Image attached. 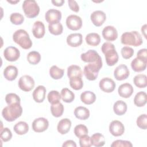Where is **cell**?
Listing matches in <instances>:
<instances>
[{
    "label": "cell",
    "instance_id": "cell-33",
    "mask_svg": "<svg viewBox=\"0 0 147 147\" xmlns=\"http://www.w3.org/2000/svg\"><path fill=\"white\" fill-rule=\"evenodd\" d=\"M14 131L19 135L26 134L29 130L28 124L24 121H20L17 123L14 126Z\"/></svg>",
    "mask_w": 147,
    "mask_h": 147
},
{
    "label": "cell",
    "instance_id": "cell-10",
    "mask_svg": "<svg viewBox=\"0 0 147 147\" xmlns=\"http://www.w3.org/2000/svg\"><path fill=\"white\" fill-rule=\"evenodd\" d=\"M32 129L37 133L43 132L46 130L49 126L48 121L43 117L35 119L32 123Z\"/></svg>",
    "mask_w": 147,
    "mask_h": 147
},
{
    "label": "cell",
    "instance_id": "cell-14",
    "mask_svg": "<svg viewBox=\"0 0 147 147\" xmlns=\"http://www.w3.org/2000/svg\"><path fill=\"white\" fill-rule=\"evenodd\" d=\"M114 76L117 80H123L127 79L129 76V70L125 64H120L117 66L114 71Z\"/></svg>",
    "mask_w": 147,
    "mask_h": 147
},
{
    "label": "cell",
    "instance_id": "cell-24",
    "mask_svg": "<svg viewBox=\"0 0 147 147\" xmlns=\"http://www.w3.org/2000/svg\"><path fill=\"white\" fill-rule=\"evenodd\" d=\"M71 127V121L68 118H63L61 119L57 126V129L59 133L61 134L67 133Z\"/></svg>",
    "mask_w": 147,
    "mask_h": 147
},
{
    "label": "cell",
    "instance_id": "cell-19",
    "mask_svg": "<svg viewBox=\"0 0 147 147\" xmlns=\"http://www.w3.org/2000/svg\"><path fill=\"white\" fill-rule=\"evenodd\" d=\"M133 87L131 84L125 83L119 86L118 89V94L120 96L124 98H129L133 92Z\"/></svg>",
    "mask_w": 147,
    "mask_h": 147
},
{
    "label": "cell",
    "instance_id": "cell-34",
    "mask_svg": "<svg viewBox=\"0 0 147 147\" xmlns=\"http://www.w3.org/2000/svg\"><path fill=\"white\" fill-rule=\"evenodd\" d=\"M134 84L138 88H145L147 86V77L144 74H138L133 78Z\"/></svg>",
    "mask_w": 147,
    "mask_h": 147
},
{
    "label": "cell",
    "instance_id": "cell-2",
    "mask_svg": "<svg viewBox=\"0 0 147 147\" xmlns=\"http://www.w3.org/2000/svg\"><path fill=\"white\" fill-rule=\"evenodd\" d=\"M22 113V108L20 103L9 105L3 108L2 115L3 118L8 122H13L20 117Z\"/></svg>",
    "mask_w": 147,
    "mask_h": 147
},
{
    "label": "cell",
    "instance_id": "cell-20",
    "mask_svg": "<svg viewBox=\"0 0 147 147\" xmlns=\"http://www.w3.org/2000/svg\"><path fill=\"white\" fill-rule=\"evenodd\" d=\"M32 32L33 36L37 38H42L45 33L44 24L40 21H36L32 28Z\"/></svg>",
    "mask_w": 147,
    "mask_h": 147
},
{
    "label": "cell",
    "instance_id": "cell-26",
    "mask_svg": "<svg viewBox=\"0 0 147 147\" xmlns=\"http://www.w3.org/2000/svg\"><path fill=\"white\" fill-rule=\"evenodd\" d=\"M80 99L82 102L86 105H91L95 102L96 95L92 91H86L81 94Z\"/></svg>",
    "mask_w": 147,
    "mask_h": 147
},
{
    "label": "cell",
    "instance_id": "cell-36",
    "mask_svg": "<svg viewBox=\"0 0 147 147\" xmlns=\"http://www.w3.org/2000/svg\"><path fill=\"white\" fill-rule=\"evenodd\" d=\"M51 111L53 116L55 117H60L64 112V106L60 102L55 104H52L51 106Z\"/></svg>",
    "mask_w": 147,
    "mask_h": 147
},
{
    "label": "cell",
    "instance_id": "cell-32",
    "mask_svg": "<svg viewBox=\"0 0 147 147\" xmlns=\"http://www.w3.org/2000/svg\"><path fill=\"white\" fill-rule=\"evenodd\" d=\"M61 98L66 103H71L75 99V94L67 88H64L61 91Z\"/></svg>",
    "mask_w": 147,
    "mask_h": 147
},
{
    "label": "cell",
    "instance_id": "cell-23",
    "mask_svg": "<svg viewBox=\"0 0 147 147\" xmlns=\"http://www.w3.org/2000/svg\"><path fill=\"white\" fill-rule=\"evenodd\" d=\"M146 64L147 61L136 57L131 63V67L135 72H141L146 69Z\"/></svg>",
    "mask_w": 147,
    "mask_h": 147
},
{
    "label": "cell",
    "instance_id": "cell-1",
    "mask_svg": "<svg viewBox=\"0 0 147 147\" xmlns=\"http://www.w3.org/2000/svg\"><path fill=\"white\" fill-rule=\"evenodd\" d=\"M101 51L105 55L106 61L109 66H113L118 61V55L113 44L106 42L103 44Z\"/></svg>",
    "mask_w": 147,
    "mask_h": 147
},
{
    "label": "cell",
    "instance_id": "cell-38",
    "mask_svg": "<svg viewBox=\"0 0 147 147\" xmlns=\"http://www.w3.org/2000/svg\"><path fill=\"white\" fill-rule=\"evenodd\" d=\"M27 60L30 64L36 65L40 61L41 55L37 51H31L27 55Z\"/></svg>",
    "mask_w": 147,
    "mask_h": 147
},
{
    "label": "cell",
    "instance_id": "cell-5",
    "mask_svg": "<svg viewBox=\"0 0 147 147\" xmlns=\"http://www.w3.org/2000/svg\"><path fill=\"white\" fill-rule=\"evenodd\" d=\"M102 67V60L96 63H88L84 68L83 74L89 80H94L98 75L99 70Z\"/></svg>",
    "mask_w": 147,
    "mask_h": 147
},
{
    "label": "cell",
    "instance_id": "cell-51",
    "mask_svg": "<svg viewBox=\"0 0 147 147\" xmlns=\"http://www.w3.org/2000/svg\"><path fill=\"white\" fill-rule=\"evenodd\" d=\"M63 147H69V146H72V147H76V143L72 141V140H67L66 141H65L63 144Z\"/></svg>",
    "mask_w": 147,
    "mask_h": 147
},
{
    "label": "cell",
    "instance_id": "cell-4",
    "mask_svg": "<svg viewBox=\"0 0 147 147\" xmlns=\"http://www.w3.org/2000/svg\"><path fill=\"white\" fill-rule=\"evenodd\" d=\"M121 41L123 45L138 47L142 44V38L137 31L127 32L122 34Z\"/></svg>",
    "mask_w": 147,
    "mask_h": 147
},
{
    "label": "cell",
    "instance_id": "cell-41",
    "mask_svg": "<svg viewBox=\"0 0 147 147\" xmlns=\"http://www.w3.org/2000/svg\"><path fill=\"white\" fill-rule=\"evenodd\" d=\"M88 132V130L87 127L86 126L83 124L78 125L74 128V133L75 136L78 138H80L84 135L87 134Z\"/></svg>",
    "mask_w": 147,
    "mask_h": 147
},
{
    "label": "cell",
    "instance_id": "cell-22",
    "mask_svg": "<svg viewBox=\"0 0 147 147\" xmlns=\"http://www.w3.org/2000/svg\"><path fill=\"white\" fill-rule=\"evenodd\" d=\"M18 75V69L14 65H8L3 71V76L6 79L12 81L16 79Z\"/></svg>",
    "mask_w": 147,
    "mask_h": 147
},
{
    "label": "cell",
    "instance_id": "cell-48",
    "mask_svg": "<svg viewBox=\"0 0 147 147\" xmlns=\"http://www.w3.org/2000/svg\"><path fill=\"white\" fill-rule=\"evenodd\" d=\"M133 146L132 144L129 141L126 140H117L114 141L112 144L111 145V146L112 147H117V146H126V147H131Z\"/></svg>",
    "mask_w": 147,
    "mask_h": 147
},
{
    "label": "cell",
    "instance_id": "cell-25",
    "mask_svg": "<svg viewBox=\"0 0 147 147\" xmlns=\"http://www.w3.org/2000/svg\"><path fill=\"white\" fill-rule=\"evenodd\" d=\"M74 114L78 119L80 120H86L90 117V111L85 107L78 106L75 109Z\"/></svg>",
    "mask_w": 147,
    "mask_h": 147
},
{
    "label": "cell",
    "instance_id": "cell-18",
    "mask_svg": "<svg viewBox=\"0 0 147 147\" xmlns=\"http://www.w3.org/2000/svg\"><path fill=\"white\" fill-rule=\"evenodd\" d=\"M83 42V37L80 33H72L67 36V44L72 47H78Z\"/></svg>",
    "mask_w": 147,
    "mask_h": 147
},
{
    "label": "cell",
    "instance_id": "cell-13",
    "mask_svg": "<svg viewBox=\"0 0 147 147\" xmlns=\"http://www.w3.org/2000/svg\"><path fill=\"white\" fill-rule=\"evenodd\" d=\"M99 86L101 90L103 92L110 93L114 90L116 84L112 79L110 78H104L100 80Z\"/></svg>",
    "mask_w": 147,
    "mask_h": 147
},
{
    "label": "cell",
    "instance_id": "cell-15",
    "mask_svg": "<svg viewBox=\"0 0 147 147\" xmlns=\"http://www.w3.org/2000/svg\"><path fill=\"white\" fill-rule=\"evenodd\" d=\"M102 36L108 41H115L118 37V32L116 28L113 26H107L102 30Z\"/></svg>",
    "mask_w": 147,
    "mask_h": 147
},
{
    "label": "cell",
    "instance_id": "cell-30",
    "mask_svg": "<svg viewBox=\"0 0 147 147\" xmlns=\"http://www.w3.org/2000/svg\"><path fill=\"white\" fill-rule=\"evenodd\" d=\"M92 145L96 147L102 146L105 144V139L103 134L99 133H96L92 135L90 137Z\"/></svg>",
    "mask_w": 147,
    "mask_h": 147
},
{
    "label": "cell",
    "instance_id": "cell-46",
    "mask_svg": "<svg viewBox=\"0 0 147 147\" xmlns=\"http://www.w3.org/2000/svg\"><path fill=\"white\" fill-rule=\"evenodd\" d=\"M122 56L125 59H129L134 55V50L132 48L129 47H123L121 51Z\"/></svg>",
    "mask_w": 147,
    "mask_h": 147
},
{
    "label": "cell",
    "instance_id": "cell-47",
    "mask_svg": "<svg viewBox=\"0 0 147 147\" xmlns=\"http://www.w3.org/2000/svg\"><path fill=\"white\" fill-rule=\"evenodd\" d=\"M79 144L81 147H90L92 144L90 137L87 135H84L79 138Z\"/></svg>",
    "mask_w": 147,
    "mask_h": 147
},
{
    "label": "cell",
    "instance_id": "cell-42",
    "mask_svg": "<svg viewBox=\"0 0 147 147\" xmlns=\"http://www.w3.org/2000/svg\"><path fill=\"white\" fill-rule=\"evenodd\" d=\"M10 20L11 22L14 25H21L24 21V16L18 13H13L10 15Z\"/></svg>",
    "mask_w": 147,
    "mask_h": 147
},
{
    "label": "cell",
    "instance_id": "cell-3",
    "mask_svg": "<svg viewBox=\"0 0 147 147\" xmlns=\"http://www.w3.org/2000/svg\"><path fill=\"white\" fill-rule=\"evenodd\" d=\"M13 40L24 49H28L32 46V41L29 34L24 29L16 30L13 35Z\"/></svg>",
    "mask_w": 147,
    "mask_h": 147
},
{
    "label": "cell",
    "instance_id": "cell-11",
    "mask_svg": "<svg viewBox=\"0 0 147 147\" xmlns=\"http://www.w3.org/2000/svg\"><path fill=\"white\" fill-rule=\"evenodd\" d=\"M109 131L115 137L121 136L125 131L124 125L118 120L113 121L109 125Z\"/></svg>",
    "mask_w": 147,
    "mask_h": 147
},
{
    "label": "cell",
    "instance_id": "cell-53",
    "mask_svg": "<svg viewBox=\"0 0 147 147\" xmlns=\"http://www.w3.org/2000/svg\"><path fill=\"white\" fill-rule=\"evenodd\" d=\"M146 24H145L141 28V32H142V33H144V35L145 38H146V34H145V33H146Z\"/></svg>",
    "mask_w": 147,
    "mask_h": 147
},
{
    "label": "cell",
    "instance_id": "cell-8",
    "mask_svg": "<svg viewBox=\"0 0 147 147\" xmlns=\"http://www.w3.org/2000/svg\"><path fill=\"white\" fill-rule=\"evenodd\" d=\"M66 25L68 29L72 30H78L82 28V18L76 15H70L66 19Z\"/></svg>",
    "mask_w": 147,
    "mask_h": 147
},
{
    "label": "cell",
    "instance_id": "cell-27",
    "mask_svg": "<svg viewBox=\"0 0 147 147\" xmlns=\"http://www.w3.org/2000/svg\"><path fill=\"white\" fill-rule=\"evenodd\" d=\"M113 110L115 114L122 115L127 111V105L123 100H117L114 104Z\"/></svg>",
    "mask_w": 147,
    "mask_h": 147
},
{
    "label": "cell",
    "instance_id": "cell-49",
    "mask_svg": "<svg viewBox=\"0 0 147 147\" xmlns=\"http://www.w3.org/2000/svg\"><path fill=\"white\" fill-rule=\"evenodd\" d=\"M68 6L70 9L75 12H78L79 10V6L78 3L75 1L73 0H68Z\"/></svg>",
    "mask_w": 147,
    "mask_h": 147
},
{
    "label": "cell",
    "instance_id": "cell-44",
    "mask_svg": "<svg viewBox=\"0 0 147 147\" xmlns=\"http://www.w3.org/2000/svg\"><path fill=\"white\" fill-rule=\"evenodd\" d=\"M12 133L10 130L7 127H4L1 129V139L3 142H7L11 140Z\"/></svg>",
    "mask_w": 147,
    "mask_h": 147
},
{
    "label": "cell",
    "instance_id": "cell-28",
    "mask_svg": "<svg viewBox=\"0 0 147 147\" xmlns=\"http://www.w3.org/2000/svg\"><path fill=\"white\" fill-rule=\"evenodd\" d=\"M83 72L81 68L76 65H71L67 68V76L69 79L74 77H82Z\"/></svg>",
    "mask_w": 147,
    "mask_h": 147
},
{
    "label": "cell",
    "instance_id": "cell-39",
    "mask_svg": "<svg viewBox=\"0 0 147 147\" xmlns=\"http://www.w3.org/2000/svg\"><path fill=\"white\" fill-rule=\"evenodd\" d=\"M69 85L75 90H81L83 86V82L80 77H74L69 79Z\"/></svg>",
    "mask_w": 147,
    "mask_h": 147
},
{
    "label": "cell",
    "instance_id": "cell-12",
    "mask_svg": "<svg viewBox=\"0 0 147 147\" xmlns=\"http://www.w3.org/2000/svg\"><path fill=\"white\" fill-rule=\"evenodd\" d=\"M3 56L5 59L9 61H16L20 56V52L18 49L14 47H7L3 52Z\"/></svg>",
    "mask_w": 147,
    "mask_h": 147
},
{
    "label": "cell",
    "instance_id": "cell-9",
    "mask_svg": "<svg viewBox=\"0 0 147 147\" xmlns=\"http://www.w3.org/2000/svg\"><path fill=\"white\" fill-rule=\"evenodd\" d=\"M80 58L84 62L88 63H96L102 60V58L98 53L93 49H90L86 53L81 54Z\"/></svg>",
    "mask_w": 147,
    "mask_h": 147
},
{
    "label": "cell",
    "instance_id": "cell-50",
    "mask_svg": "<svg viewBox=\"0 0 147 147\" xmlns=\"http://www.w3.org/2000/svg\"><path fill=\"white\" fill-rule=\"evenodd\" d=\"M146 49H141L138 51L137 53V57L145 61H147V53Z\"/></svg>",
    "mask_w": 147,
    "mask_h": 147
},
{
    "label": "cell",
    "instance_id": "cell-52",
    "mask_svg": "<svg viewBox=\"0 0 147 147\" xmlns=\"http://www.w3.org/2000/svg\"><path fill=\"white\" fill-rule=\"evenodd\" d=\"M52 3L56 6H61L64 3V0H59V1H52Z\"/></svg>",
    "mask_w": 147,
    "mask_h": 147
},
{
    "label": "cell",
    "instance_id": "cell-6",
    "mask_svg": "<svg viewBox=\"0 0 147 147\" xmlns=\"http://www.w3.org/2000/svg\"><path fill=\"white\" fill-rule=\"evenodd\" d=\"M22 9L28 18H34L40 12V7L34 0H25L22 3Z\"/></svg>",
    "mask_w": 147,
    "mask_h": 147
},
{
    "label": "cell",
    "instance_id": "cell-37",
    "mask_svg": "<svg viewBox=\"0 0 147 147\" xmlns=\"http://www.w3.org/2000/svg\"><path fill=\"white\" fill-rule=\"evenodd\" d=\"M64 71L63 69L59 68L56 65H53L49 69V75L53 79H60L64 75Z\"/></svg>",
    "mask_w": 147,
    "mask_h": 147
},
{
    "label": "cell",
    "instance_id": "cell-21",
    "mask_svg": "<svg viewBox=\"0 0 147 147\" xmlns=\"http://www.w3.org/2000/svg\"><path fill=\"white\" fill-rule=\"evenodd\" d=\"M46 88L44 86H38L33 92V98L35 102L41 103L45 98Z\"/></svg>",
    "mask_w": 147,
    "mask_h": 147
},
{
    "label": "cell",
    "instance_id": "cell-40",
    "mask_svg": "<svg viewBox=\"0 0 147 147\" xmlns=\"http://www.w3.org/2000/svg\"><path fill=\"white\" fill-rule=\"evenodd\" d=\"M48 102L51 104H55L60 102L61 95L57 91L52 90L50 91L47 96Z\"/></svg>",
    "mask_w": 147,
    "mask_h": 147
},
{
    "label": "cell",
    "instance_id": "cell-45",
    "mask_svg": "<svg viewBox=\"0 0 147 147\" xmlns=\"http://www.w3.org/2000/svg\"><path fill=\"white\" fill-rule=\"evenodd\" d=\"M137 126L142 129H146L147 127V115L146 114L140 115L137 119Z\"/></svg>",
    "mask_w": 147,
    "mask_h": 147
},
{
    "label": "cell",
    "instance_id": "cell-29",
    "mask_svg": "<svg viewBox=\"0 0 147 147\" xmlns=\"http://www.w3.org/2000/svg\"><path fill=\"white\" fill-rule=\"evenodd\" d=\"M86 41L88 45L95 47L99 44L100 37L96 33H91L86 36Z\"/></svg>",
    "mask_w": 147,
    "mask_h": 147
},
{
    "label": "cell",
    "instance_id": "cell-43",
    "mask_svg": "<svg viewBox=\"0 0 147 147\" xmlns=\"http://www.w3.org/2000/svg\"><path fill=\"white\" fill-rule=\"evenodd\" d=\"M5 101L9 105L13 103H20L21 100L18 95L17 94L14 93H9L6 95Z\"/></svg>",
    "mask_w": 147,
    "mask_h": 147
},
{
    "label": "cell",
    "instance_id": "cell-31",
    "mask_svg": "<svg viewBox=\"0 0 147 147\" xmlns=\"http://www.w3.org/2000/svg\"><path fill=\"white\" fill-rule=\"evenodd\" d=\"M147 100V96L146 92L144 91H140L136 94L134 98V103L138 107L144 106Z\"/></svg>",
    "mask_w": 147,
    "mask_h": 147
},
{
    "label": "cell",
    "instance_id": "cell-54",
    "mask_svg": "<svg viewBox=\"0 0 147 147\" xmlns=\"http://www.w3.org/2000/svg\"><path fill=\"white\" fill-rule=\"evenodd\" d=\"M20 1L18 0V1H17L16 2H12V1H7V2H9V3H16L17 2H18Z\"/></svg>",
    "mask_w": 147,
    "mask_h": 147
},
{
    "label": "cell",
    "instance_id": "cell-16",
    "mask_svg": "<svg viewBox=\"0 0 147 147\" xmlns=\"http://www.w3.org/2000/svg\"><path fill=\"white\" fill-rule=\"evenodd\" d=\"M92 24L96 26H100L106 21V14L101 10H96L92 13L90 16Z\"/></svg>",
    "mask_w": 147,
    "mask_h": 147
},
{
    "label": "cell",
    "instance_id": "cell-35",
    "mask_svg": "<svg viewBox=\"0 0 147 147\" xmlns=\"http://www.w3.org/2000/svg\"><path fill=\"white\" fill-rule=\"evenodd\" d=\"M48 29L49 32L53 35H60L62 33L63 27L60 22L49 24Z\"/></svg>",
    "mask_w": 147,
    "mask_h": 147
},
{
    "label": "cell",
    "instance_id": "cell-17",
    "mask_svg": "<svg viewBox=\"0 0 147 147\" xmlns=\"http://www.w3.org/2000/svg\"><path fill=\"white\" fill-rule=\"evenodd\" d=\"M45 18L49 24L60 22L61 19V13L55 9H49L46 12Z\"/></svg>",
    "mask_w": 147,
    "mask_h": 147
},
{
    "label": "cell",
    "instance_id": "cell-7",
    "mask_svg": "<svg viewBox=\"0 0 147 147\" xmlns=\"http://www.w3.org/2000/svg\"><path fill=\"white\" fill-rule=\"evenodd\" d=\"M34 79L29 75H24L18 80V87L24 91L28 92L31 91L34 87Z\"/></svg>",
    "mask_w": 147,
    "mask_h": 147
}]
</instances>
